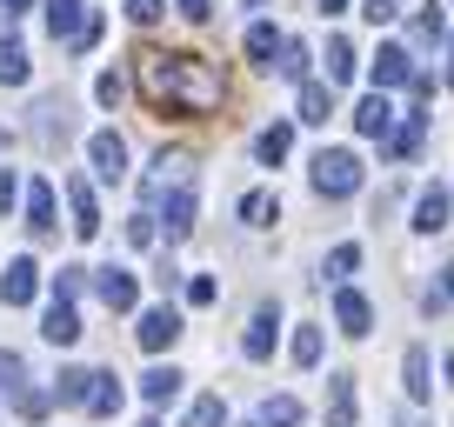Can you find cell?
<instances>
[{
    "mask_svg": "<svg viewBox=\"0 0 454 427\" xmlns=\"http://www.w3.org/2000/svg\"><path fill=\"white\" fill-rule=\"evenodd\" d=\"M261 427H301V400H294V394L261 400Z\"/></svg>",
    "mask_w": 454,
    "mask_h": 427,
    "instance_id": "d4e9b609",
    "label": "cell"
},
{
    "mask_svg": "<svg viewBox=\"0 0 454 427\" xmlns=\"http://www.w3.org/2000/svg\"><path fill=\"white\" fill-rule=\"evenodd\" d=\"M94 287H100V300H107L114 314H128L134 300H141V287H134V274H128V268H100V281H94Z\"/></svg>",
    "mask_w": 454,
    "mask_h": 427,
    "instance_id": "ba28073f",
    "label": "cell"
},
{
    "mask_svg": "<svg viewBox=\"0 0 454 427\" xmlns=\"http://www.w3.org/2000/svg\"><path fill=\"white\" fill-rule=\"evenodd\" d=\"M247 7H261V0H247Z\"/></svg>",
    "mask_w": 454,
    "mask_h": 427,
    "instance_id": "816d5d0a",
    "label": "cell"
},
{
    "mask_svg": "<svg viewBox=\"0 0 454 427\" xmlns=\"http://www.w3.org/2000/svg\"><path fill=\"white\" fill-rule=\"evenodd\" d=\"M87 14H94V7H81V0H47V27H54V41H74V34L87 27Z\"/></svg>",
    "mask_w": 454,
    "mask_h": 427,
    "instance_id": "5bb4252c",
    "label": "cell"
},
{
    "mask_svg": "<svg viewBox=\"0 0 454 427\" xmlns=\"http://www.w3.org/2000/svg\"><path fill=\"white\" fill-rule=\"evenodd\" d=\"M401 81H414V60H408V47H381L374 54V87H401Z\"/></svg>",
    "mask_w": 454,
    "mask_h": 427,
    "instance_id": "4fadbf2b",
    "label": "cell"
},
{
    "mask_svg": "<svg viewBox=\"0 0 454 427\" xmlns=\"http://www.w3.org/2000/svg\"><path fill=\"white\" fill-rule=\"evenodd\" d=\"M421 128H427V114H408V128L395 134V147H387V154H395V160H414V154H421Z\"/></svg>",
    "mask_w": 454,
    "mask_h": 427,
    "instance_id": "f546056e",
    "label": "cell"
},
{
    "mask_svg": "<svg viewBox=\"0 0 454 427\" xmlns=\"http://www.w3.org/2000/svg\"><path fill=\"white\" fill-rule=\"evenodd\" d=\"M247 54H254L261 67H274V54H281V34H274L268 20H254V27H247Z\"/></svg>",
    "mask_w": 454,
    "mask_h": 427,
    "instance_id": "484cf974",
    "label": "cell"
},
{
    "mask_svg": "<svg viewBox=\"0 0 454 427\" xmlns=\"http://www.w3.org/2000/svg\"><path fill=\"white\" fill-rule=\"evenodd\" d=\"M14 408L27 414V421H41V414L54 408V394H41V387H20V394H14Z\"/></svg>",
    "mask_w": 454,
    "mask_h": 427,
    "instance_id": "836d02e7",
    "label": "cell"
},
{
    "mask_svg": "<svg viewBox=\"0 0 454 427\" xmlns=\"http://www.w3.org/2000/svg\"><path fill=\"white\" fill-rule=\"evenodd\" d=\"M274 214H281V207H274V194H247L241 200V221H247V228H268Z\"/></svg>",
    "mask_w": 454,
    "mask_h": 427,
    "instance_id": "d6a6232c",
    "label": "cell"
},
{
    "mask_svg": "<svg viewBox=\"0 0 454 427\" xmlns=\"http://www.w3.org/2000/svg\"><path fill=\"white\" fill-rule=\"evenodd\" d=\"M27 47L20 41H0V87H27Z\"/></svg>",
    "mask_w": 454,
    "mask_h": 427,
    "instance_id": "7402d4cb",
    "label": "cell"
},
{
    "mask_svg": "<svg viewBox=\"0 0 454 427\" xmlns=\"http://www.w3.org/2000/svg\"><path fill=\"white\" fill-rule=\"evenodd\" d=\"M414 228H421V234H441V228H448V194H441V187H427V194L414 200Z\"/></svg>",
    "mask_w": 454,
    "mask_h": 427,
    "instance_id": "d6986e66",
    "label": "cell"
},
{
    "mask_svg": "<svg viewBox=\"0 0 454 427\" xmlns=\"http://www.w3.org/2000/svg\"><path fill=\"white\" fill-rule=\"evenodd\" d=\"M134 87L154 114H174V120H200L227 100V74L207 54H160V47L134 54Z\"/></svg>",
    "mask_w": 454,
    "mask_h": 427,
    "instance_id": "6da1fadb",
    "label": "cell"
},
{
    "mask_svg": "<svg viewBox=\"0 0 454 427\" xmlns=\"http://www.w3.org/2000/svg\"><path fill=\"white\" fill-rule=\"evenodd\" d=\"M355 187H361V154H348V147H321L314 154V194L348 200Z\"/></svg>",
    "mask_w": 454,
    "mask_h": 427,
    "instance_id": "7a4b0ae2",
    "label": "cell"
},
{
    "mask_svg": "<svg viewBox=\"0 0 454 427\" xmlns=\"http://www.w3.org/2000/svg\"><path fill=\"white\" fill-rule=\"evenodd\" d=\"M141 427H160V421H141Z\"/></svg>",
    "mask_w": 454,
    "mask_h": 427,
    "instance_id": "f907efd6",
    "label": "cell"
},
{
    "mask_svg": "<svg viewBox=\"0 0 454 427\" xmlns=\"http://www.w3.org/2000/svg\"><path fill=\"white\" fill-rule=\"evenodd\" d=\"M274 334H281V314L261 307L254 321H247V341H241V347H247V361H268V354H274Z\"/></svg>",
    "mask_w": 454,
    "mask_h": 427,
    "instance_id": "7c38bea8",
    "label": "cell"
},
{
    "mask_svg": "<svg viewBox=\"0 0 454 427\" xmlns=\"http://www.w3.org/2000/svg\"><path fill=\"white\" fill-rule=\"evenodd\" d=\"M214 294H221V287H214L207 274H194V281H187V300H194V307H214Z\"/></svg>",
    "mask_w": 454,
    "mask_h": 427,
    "instance_id": "b9f144b4",
    "label": "cell"
},
{
    "mask_svg": "<svg viewBox=\"0 0 454 427\" xmlns=\"http://www.w3.org/2000/svg\"><path fill=\"white\" fill-rule=\"evenodd\" d=\"M327 268H334V274H355V268H361V247H355V241H340L334 254H327Z\"/></svg>",
    "mask_w": 454,
    "mask_h": 427,
    "instance_id": "f35d334b",
    "label": "cell"
},
{
    "mask_svg": "<svg viewBox=\"0 0 454 427\" xmlns=\"http://www.w3.org/2000/svg\"><path fill=\"white\" fill-rule=\"evenodd\" d=\"M334 321H340V334H355V341H361V334H368V321H374V307L355 294V287H340V294H334Z\"/></svg>",
    "mask_w": 454,
    "mask_h": 427,
    "instance_id": "9c48e42d",
    "label": "cell"
},
{
    "mask_svg": "<svg viewBox=\"0 0 454 427\" xmlns=\"http://www.w3.org/2000/svg\"><path fill=\"white\" fill-rule=\"evenodd\" d=\"M67 200H74V234H81V241H94V234H100V200H94V187L74 181Z\"/></svg>",
    "mask_w": 454,
    "mask_h": 427,
    "instance_id": "8fae6325",
    "label": "cell"
},
{
    "mask_svg": "<svg viewBox=\"0 0 454 427\" xmlns=\"http://www.w3.org/2000/svg\"><path fill=\"white\" fill-rule=\"evenodd\" d=\"M441 34H448V20H441V7H434V0H427L421 14H414V47H434Z\"/></svg>",
    "mask_w": 454,
    "mask_h": 427,
    "instance_id": "83f0119b",
    "label": "cell"
},
{
    "mask_svg": "<svg viewBox=\"0 0 454 427\" xmlns=\"http://www.w3.org/2000/svg\"><path fill=\"white\" fill-rule=\"evenodd\" d=\"M128 241H134V247H154V214H147V207H134V221H128Z\"/></svg>",
    "mask_w": 454,
    "mask_h": 427,
    "instance_id": "d590c367",
    "label": "cell"
},
{
    "mask_svg": "<svg viewBox=\"0 0 454 427\" xmlns=\"http://www.w3.org/2000/svg\"><path fill=\"white\" fill-rule=\"evenodd\" d=\"M27 7H34V0H7V14H27Z\"/></svg>",
    "mask_w": 454,
    "mask_h": 427,
    "instance_id": "bcb514c9",
    "label": "cell"
},
{
    "mask_svg": "<svg viewBox=\"0 0 454 427\" xmlns=\"http://www.w3.org/2000/svg\"><path fill=\"white\" fill-rule=\"evenodd\" d=\"M287 147H294V128H268V134L254 141V154H261V167H281Z\"/></svg>",
    "mask_w": 454,
    "mask_h": 427,
    "instance_id": "603a6c76",
    "label": "cell"
},
{
    "mask_svg": "<svg viewBox=\"0 0 454 427\" xmlns=\"http://www.w3.org/2000/svg\"><path fill=\"white\" fill-rule=\"evenodd\" d=\"M34 134H41L47 147H54V141H67V100H60V94H47L41 107H34Z\"/></svg>",
    "mask_w": 454,
    "mask_h": 427,
    "instance_id": "9a60e30c",
    "label": "cell"
},
{
    "mask_svg": "<svg viewBox=\"0 0 454 427\" xmlns=\"http://www.w3.org/2000/svg\"><path fill=\"white\" fill-rule=\"evenodd\" d=\"M340 7H348V0H321V14H340Z\"/></svg>",
    "mask_w": 454,
    "mask_h": 427,
    "instance_id": "7dc6e473",
    "label": "cell"
},
{
    "mask_svg": "<svg viewBox=\"0 0 454 427\" xmlns=\"http://www.w3.org/2000/svg\"><path fill=\"white\" fill-rule=\"evenodd\" d=\"M355 134H368V141H387V134H395V107H387V94H368L355 107Z\"/></svg>",
    "mask_w": 454,
    "mask_h": 427,
    "instance_id": "52a82bcc",
    "label": "cell"
},
{
    "mask_svg": "<svg viewBox=\"0 0 454 427\" xmlns=\"http://www.w3.org/2000/svg\"><path fill=\"white\" fill-rule=\"evenodd\" d=\"M134 341H141L147 354L174 347V341H181V314H174V307H147V314H141V328H134Z\"/></svg>",
    "mask_w": 454,
    "mask_h": 427,
    "instance_id": "3957f363",
    "label": "cell"
},
{
    "mask_svg": "<svg viewBox=\"0 0 454 427\" xmlns=\"http://www.w3.org/2000/svg\"><path fill=\"white\" fill-rule=\"evenodd\" d=\"M294 361H301V368H314V361H321V328H301V334H294Z\"/></svg>",
    "mask_w": 454,
    "mask_h": 427,
    "instance_id": "e575fe53",
    "label": "cell"
},
{
    "mask_svg": "<svg viewBox=\"0 0 454 427\" xmlns=\"http://www.w3.org/2000/svg\"><path fill=\"white\" fill-rule=\"evenodd\" d=\"M327 427H355V381L348 374L327 381Z\"/></svg>",
    "mask_w": 454,
    "mask_h": 427,
    "instance_id": "e0dca14e",
    "label": "cell"
},
{
    "mask_svg": "<svg viewBox=\"0 0 454 427\" xmlns=\"http://www.w3.org/2000/svg\"><path fill=\"white\" fill-rule=\"evenodd\" d=\"M194 214H200L194 187H187V181H174V194H168V214H160V221H168V241H187V234H194Z\"/></svg>",
    "mask_w": 454,
    "mask_h": 427,
    "instance_id": "8992f818",
    "label": "cell"
},
{
    "mask_svg": "<svg viewBox=\"0 0 454 427\" xmlns=\"http://www.w3.org/2000/svg\"><path fill=\"white\" fill-rule=\"evenodd\" d=\"M181 14H187V20H207L214 7H207V0H181Z\"/></svg>",
    "mask_w": 454,
    "mask_h": 427,
    "instance_id": "f6af8a7d",
    "label": "cell"
},
{
    "mask_svg": "<svg viewBox=\"0 0 454 427\" xmlns=\"http://www.w3.org/2000/svg\"><path fill=\"white\" fill-rule=\"evenodd\" d=\"M141 394L160 408V400H174V394H181V374H174V368H147V374H141Z\"/></svg>",
    "mask_w": 454,
    "mask_h": 427,
    "instance_id": "cb8c5ba5",
    "label": "cell"
},
{
    "mask_svg": "<svg viewBox=\"0 0 454 427\" xmlns=\"http://www.w3.org/2000/svg\"><path fill=\"white\" fill-rule=\"evenodd\" d=\"M81 281H87L81 268H60V274H54V300H74V294H81Z\"/></svg>",
    "mask_w": 454,
    "mask_h": 427,
    "instance_id": "ab89813d",
    "label": "cell"
},
{
    "mask_svg": "<svg viewBox=\"0 0 454 427\" xmlns=\"http://www.w3.org/2000/svg\"><path fill=\"white\" fill-rule=\"evenodd\" d=\"M401 368H408V394L427 400V387H434V381H427V347H421V341L408 347V361H401Z\"/></svg>",
    "mask_w": 454,
    "mask_h": 427,
    "instance_id": "4316f807",
    "label": "cell"
},
{
    "mask_svg": "<svg viewBox=\"0 0 454 427\" xmlns=\"http://www.w3.org/2000/svg\"><path fill=\"white\" fill-rule=\"evenodd\" d=\"M94 94H100V107H121V94H128V81H121V74H100V81H94Z\"/></svg>",
    "mask_w": 454,
    "mask_h": 427,
    "instance_id": "8d00e7d4",
    "label": "cell"
},
{
    "mask_svg": "<svg viewBox=\"0 0 454 427\" xmlns=\"http://www.w3.org/2000/svg\"><path fill=\"white\" fill-rule=\"evenodd\" d=\"M274 67H281L287 81H308V47H301V41H281V60H274Z\"/></svg>",
    "mask_w": 454,
    "mask_h": 427,
    "instance_id": "1f68e13d",
    "label": "cell"
},
{
    "mask_svg": "<svg viewBox=\"0 0 454 427\" xmlns=\"http://www.w3.org/2000/svg\"><path fill=\"white\" fill-rule=\"evenodd\" d=\"M14 194H20V181H14V174H7V167H0V214L14 207Z\"/></svg>",
    "mask_w": 454,
    "mask_h": 427,
    "instance_id": "ee69618b",
    "label": "cell"
},
{
    "mask_svg": "<svg viewBox=\"0 0 454 427\" xmlns=\"http://www.w3.org/2000/svg\"><path fill=\"white\" fill-rule=\"evenodd\" d=\"M34 287H41V274H34V260H27V254L0 268V300H7V307H27Z\"/></svg>",
    "mask_w": 454,
    "mask_h": 427,
    "instance_id": "5b68a950",
    "label": "cell"
},
{
    "mask_svg": "<svg viewBox=\"0 0 454 427\" xmlns=\"http://www.w3.org/2000/svg\"><path fill=\"white\" fill-rule=\"evenodd\" d=\"M227 421V408H221V394H200L194 408H187V427H221Z\"/></svg>",
    "mask_w": 454,
    "mask_h": 427,
    "instance_id": "4dcf8cb0",
    "label": "cell"
},
{
    "mask_svg": "<svg viewBox=\"0 0 454 427\" xmlns=\"http://www.w3.org/2000/svg\"><path fill=\"white\" fill-rule=\"evenodd\" d=\"M94 421H107V414H121V381L114 374H94V387H87V400H81Z\"/></svg>",
    "mask_w": 454,
    "mask_h": 427,
    "instance_id": "ac0fdd59",
    "label": "cell"
},
{
    "mask_svg": "<svg viewBox=\"0 0 454 427\" xmlns=\"http://www.w3.org/2000/svg\"><path fill=\"white\" fill-rule=\"evenodd\" d=\"M41 334H47L54 347H74V341H81V314H74V300H54V307H47Z\"/></svg>",
    "mask_w": 454,
    "mask_h": 427,
    "instance_id": "30bf717a",
    "label": "cell"
},
{
    "mask_svg": "<svg viewBox=\"0 0 454 427\" xmlns=\"http://www.w3.org/2000/svg\"><path fill=\"white\" fill-rule=\"evenodd\" d=\"M87 160H94V174L100 181H121V174H128V141H121V134H94V141H87Z\"/></svg>",
    "mask_w": 454,
    "mask_h": 427,
    "instance_id": "277c9868",
    "label": "cell"
},
{
    "mask_svg": "<svg viewBox=\"0 0 454 427\" xmlns=\"http://www.w3.org/2000/svg\"><path fill=\"white\" fill-rule=\"evenodd\" d=\"M87 387H94V368H67V374H60V387H54V394L67 400V408H81V400H87Z\"/></svg>",
    "mask_w": 454,
    "mask_h": 427,
    "instance_id": "f1b7e54d",
    "label": "cell"
},
{
    "mask_svg": "<svg viewBox=\"0 0 454 427\" xmlns=\"http://www.w3.org/2000/svg\"><path fill=\"white\" fill-rule=\"evenodd\" d=\"M0 394H20V354H0Z\"/></svg>",
    "mask_w": 454,
    "mask_h": 427,
    "instance_id": "60d3db41",
    "label": "cell"
},
{
    "mask_svg": "<svg viewBox=\"0 0 454 427\" xmlns=\"http://www.w3.org/2000/svg\"><path fill=\"white\" fill-rule=\"evenodd\" d=\"M160 14H168V7H160V0H128V20H134V27H154Z\"/></svg>",
    "mask_w": 454,
    "mask_h": 427,
    "instance_id": "74e56055",
    "label": "cell"
},
{
    "mask_svg": "<svg viewBox=\"0 0 454 427\" xmlns=\"http://www.w3.org/2000/svg\"><path fill=\"white\" fill-rule=\"evenodd\" d=\"M448 387H454V354H448Z\"/></svg>",
    "mask_w": 454,
    "mask_h": 427,
    "instance_id": "681fc988",
    "label": "cell"
},
{
    "mask_svg": "<svg viewBox=\"0 0 454 427\" xmlns=\"http://www.w3.org/2000/svg\"><path fill=\"white\" fill-rule=\"evenodd\" d=\"M348 81H355V41L334 34V41H327V87H348Z\"/></svg>",
    "mask_w": 454,
    "mask_h": 427,
    "instance_id": "44dd1931",
    "label": "cell"
},
{
    "mask_svg": "<svg viewBox=\"0 0 454 427\" xmlns=\"http://www.w3.org/2000/svg\"><path fill=\"white\" fill-rule=\"evenodd\" d=\"M448 87H454V54H448Z\"/></svg>",
    "mask_w": 454,
    "mask_h": 427,
    "instance_id": "c3c4849f",
    "label": "cell"
},
{
    "mask_svg": "<svg viewBox=\"0 0 454 427\" xmlns=\"http://www.w3.org/2000/svg\"><path fill=\"white\" fill-rule=\"evenodd\" d=\"M361 14L381 27V20H395V14H401V0H361Z\"/></svg>",
    "mask_w": 454,
    "mask_h": 427,
    "instance_id": "7bdbcfd3",
    "label": "cell"
},
{
    "mask_svg": "<svg viewBox=\"0 0 454 427\" xmlns=\"http://www.w3.org/2000/svg\"><path fill=\"white\" fill-rule=\"evenodd\" d=\"M327 114H334V87H321V81H301V120H314V128H321Z\"/></svg>",
    "mask_w": 454,
    "mask_h": 427,
    "instance_id": "ffe728a7",
    "label": "cell"
},
{
    "mask_svg": "<svg viewBox=\"0 0 454 427\" xmlns=\"http://www.w3.org/2000/svg\"><path fill=\"white\" fill-rule=\"evenodd\" d=\"M27 228H34V241H47V234H54V187H47V181L27 187Z\"/></svg>",
    "mask_w": 454,
    "mask_h": 427,
    "instance_id": "2e32d148",
    "label": "cell"
}]
</instances>
